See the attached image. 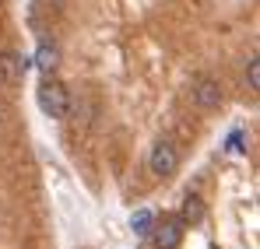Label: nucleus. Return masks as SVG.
<instances>
[{"label": "nucleus", "mask_w": 260, "mask_h": 249, "mask_svg": "<svg viewBox=\"0 0 260 249\" xmlns=\"http://www.w3.org/2000/svg\"><path fill=\"white\" fill-rule=\"evenodd\" d=\"M148 168H151V175H158V179L173 175L176 168H179V155H176V148L169 144V140H158V144L151 148V155H148Z\"/></svg>", "instance_id": "nucleus-2"}, {"label": "nucleus", "mask_w": 260, "mask_h": 249, "mask_svg": "<svg viewBox=\"0 0 260 249\" xmlns=\"http://www.w3.org/2000/svg\"><path fill=\"white\" fill-rule=\"evenodd\" d=\"M201 218H204V200L201 197H186L183 207H179V221L183 225H197Z\"/></svg>", "instance_id": "nucleus-7"}, {"label": "nucleus", "mask_w": 260, "mask_h": 249, "mask_svg": "<svg viewBox=\"0 0 260 249\" xmlns=\"http://www.w3.org/2000/svg\"><path fill=\"white\" fill-rule=\"evenodd\" d=\"M243 140H246V137H243V130H236V133L229 137V151H236V155H239V151H246V148H243Z\"/></svg>", "instance_id": "nucleus-10"}, {"label": "nucleus", "mask_w": 260, "mask_h": 249, "mask_svg": "<svg viewBox=\"0 0 260 249\" xmlns=\"http://www.w3.org/2000/svg\"><path fill=\"white\" fill-rule=\"evenodd\" d=\"M36 67H39L43 74H53V70L60 67V49H56L53 42H43V46L36 49Z\"/></svg>", "instance_id": "nucleus-6"}, {"label": "nucleus", "mask_w": 260, "mask_h": 249, "mask_svg": "<svg viewBox=\"0 0 260 249\" xmlns=\"http://www.w3.org/2000/svg\"><path fill=\"white\" fill-rule=\"evenodd\" d=\"M246 84H250V91H260V60L257 56H250V63H246Z\"/></svg>", "instance_id": "nucleus-9"}, {"label": "nucleus", "mask_w": 260, "mask_h": 249, "mask_svg": "<svg viewBox=\"0 0 260 249\" xmlns=\"http://www.w3.org/2000/svg\"><path fill=\"white\" fill-rule=\"evenodd\" d=\"M0 7H4V0H0Z\"/></svg>", "instance_id": "nucleus-12"}, {"label": "nucleus", "mask_w": 260, "mask_h": 249, "mask_svg": "<svg viewBox=\"0 0 260 249\" xmlns=\"http://www.w3.org/2000/svg\"><path fill=\"white\" fill-rule=\"evenodd\" d=\"M25 74H28V56L25 53H14V49L0 53V81L7 88H21Z\"/></svg>", "instance_id": "nucleus-3"}, {"label": "nucleus", "mask_w": 260, "mask_h": 249, "mask_svg": "<svg viewBox=\"0 0 260 249\" xmlns=\"http://www.w3.org/2000/svg\"><path fill=\"white\" fill-rule=\"evenodd\" d=\"M190 98L201 109H215V105H221V84L215 78H208V74H201V78H193V84H190Z\"/></svg>", "instance_id": "nucleus-4"}, {"label": "nucleus", "mask_w": 260, "mask_h": 249, "mask_svg": "<svg viewBox=\"0 0 260 249\" xmlns=\"http://www.w3.org/2000/svg\"><path fill=\"white\" fill-rule=\"evenodd\" d=\"M130 228H134V235H148V232L155 228V218H151V210H137V214L130 218Z\"/></svg>", "instance_id": "nucleus-8"}, {"label": "nucleus", "mask_w": 260, "mask_h": 249, "mask_svg": "<svg viewBox=\"0 0 260 249\" xmlns=\"http://www.w3.org/2000/svg\"><path fill=\"white\" fill-rule=\"evenodd\" d=\"M183 232H186V225L179 221V218H166L158 228H151L148 235H151V242H155V249H179V242H183Z\"/></svg>", "instance_id": "nucleus-5"}, {"label": "nucleus", "mask_w": 260, "mask_h": 249, "mask_svg": "<svg viewBox=\"0 0 260 249\" xmlns=\"http://www.w3.org/2000/svg\"><path fill=\"white\" fill-rule=\"evenodd\" d=\"M39 109L46 116H53V120H67V113H71V91L60 81H53L49 74L39 84Z\"/></svg>", "instance_id": "nucleus-1"}, {"label": "nucleus", "mask_w": 260, "mask_h": 249, "mask_svg": "<svg viewBox=\"0 0 260 249\" xmlns=\"http://www.w3.org/2000/svg\"><path fill=\"white\" fill-rule=\"evenodd\" d=\"M53 4H63V0H53Z\"/></svg>", "instance_id": "nucleus-11"}]
</instances>
